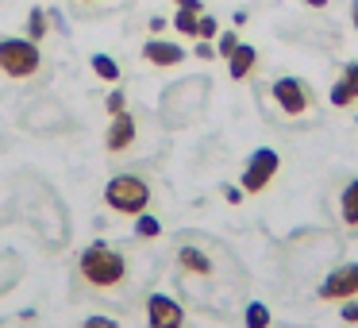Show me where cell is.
<instances>
[{"mask_svg":"<svg viewBox=\"0 0 358 328\" xmlns=\"http://www.w3.org/2000/svg\"><path fill=\"white\" fill-rule=\"evenodd\" d=\"M78 274L93 289H112L127 278V259L116 247H108V243H89L78 259Z\"/></svg>","mask_w":358,"mask_h":328,"instance_id":"1","label":"cell"},{"mask_svg":"<svg viewBox=\"0 0 358 328\" xmlns=\"http://www.w3.org/2000/svg\"><path fill=\"white\" fill-rule=\"evenodd\" d=\"M104 205L120 217H139V212L150 209V186L139 174H116L104 186Z\"/></svg>","mask_w":358,"mask_h":328,"instance_id":"2","label":"cell"},{"mask_svg":"<svg viewBox=\"0 0 358 328\" xmlns=\"http://www.w3.org/2000/svg\"><path fill=\"white\" fill-rule=\"evenodd\" d=\"M43 70V50L31 39H0V74L8 81H31Z\"/></svg>","mask_w":358,"mask_h":328,"instance_id":"3","label":"cell"},{"mask_svg":"<svg viewBox=\"0 0 358 328\" xmlns=\"http://www.w3.org/2000/svg\"><path fill=\"white\" fill-rule=\"evenodd\" d=\"M270 93H273V104H278V109L285 112L289 120H296V116H304V112H312V104H316V93H312V86H308V81H301V78H278Z\"/></svg>","mask_w":358,"mask_h":328,"instance_id":"4","label":"cell"},{"mask_svg":"<svg viewBox=\"0 0 358 328\" xmlns=\"http://www.w3.org/2000/svg\"><path fill=\"white\" fill-rule=\"evenodd\" d=\"M281 170V155L273 147H258L243 166V193H262Z\"/></svg>","mask_w":358,"mask_h":328,"instance_id":"5","label":"cell"},{"mask_svg":"<svg viewBox=\"0 0 358 328\" xmlns=\"http://www.w3.org/2000/svg\"><path fill=\"white\" fill-rule=\"evenodd\" d=\"M320 301H347V297H358V263H343L320 282Z\"/></svg>","mask_w":358,"mask_h":328,"instance_id":"6","label":"cell"},{"mask_svg":"<svg viewBox=\"0 0 358 328\" xmlns=\"http://www.w3.org/2000/svg\"><path fill=\"white\" fill-rule=\"evenodd\" d=\"M147 324L150 328H185V309L166 294L147 297Z\"/></svg>","mask_w":358,"mask_h":328,"instance_id":"7","label":"cell"},{"mask_svg":"<svg viewBox=\"0 0 358 328\" xmlns=\"http://www.w3.org/2000/svg\"><path fill=\"white\" fill-rule=\"evenodd\" d=\"M143 62H150L155 70H173V66L185 62V47L181 43H170V39H147L139 50Z\"/></svg>","mask_w":358,"mask_h":328,"instance_id":"8","label":"cell"},{"mask_svg":"<svg viewBox=\"0 0 358 328\" xmlns=\"http://www.w3.org/2000/svg\"><path fill=\"white\" fill-rule=\"evenodd\" d=\"M135 135H139V124H135L131 112H120V116H112L108 124V135H104V147H108V155H127V151L135 147Z\"/></svg>","mask_w":358,"mask_h":328,"instance_id":"9","label":"cell"},{"mask_svg":"<svg viewBox=\"0 0 358 328\" xmlns=\"http://www.w3.org/2000/svg\"><path fill=\"white\" fill-rule=\"evenodd\" d=\"M355 101H358V62H347L331 86V104L335 109H350Z\"/></svg>","mask_w":358,"mask_h":328,"instance_id":"10","label":"cell"},{"mask_svg":"<svg viewBox=\"0 0 358 328\" xmlns=\"http://www.w3.org/2000/svg\"><path fill=\"white\" fill-rule=\"evenodd\" d=\"M178 271L181 274H193V278H208V274H212V259L204 255L201 247H193V243H181V247H178Z\"/></svg>","mask_w":358,"mask_h":328,"instance_id":"11","label":"cell"},{"mask_svg":"<svg viewBox=\"0 0 358 328\" xmlns=\"http://www.w3.org/2000/svg\"><path fill=\"white\" fill-rule=\"evenodd\" d=\"M255 66H258V50L247 47V43H239L235 55L227 58V74H231V81H247L250 74H255Z\"/></svg>","mask_w":358,"mask_h":328,"instance_id":"12","label":"cell"},{"mask_svg":"<svg viewBox=\"0 0 358 328\" xmlns=\"http://www.w3.org/2000/svg\"><path fill=\"white\" fill-rule=\"evenodd\" d=\"M339 217L350 232H358V178H350L343 186V197H339Z\"/></svg>","mask_w":358,"mask_h":328,"instance_id":"13","label":"cell"},{"mask_svg":"<svg viewBox=\"0 0 358 328\" xmlns=\"http://www.w3.org/2000/svg\"><path fill=\"white\" fill-rule=\"evenodd\" d=\"M47 32H50L47 8H31V12H27V39L39 43V39H47Z\"/></svg>","mask_w":358,"mask_h":328,"instance_id":"14","label":"cell"},{"mask_svg":"<svg viewBox=\"0 0 358 328\" xmlns=\"http://www.w3.org/2000/svg\"><path fill=\"white\" fill-rule=\"evenodd\" d=\"M93 70L101 81H112V86H120V66L112 55H93Z\"/></svg>","mask_w":358,"mask_h":328,"instance_id":"15","label":"cell"},{"mask_svg":"<svg viewBox=\"0 0 358 328\" xmlns=\"http://www.w3.org/2000/svg\"><path fill=\"white\" fill-rule=\"evenodd\" d=\"M243 324L247 328H270V309H266L262 301H250L247 309H243Z\"/></svg>","mask_w":358,"mask_h":328,"instance_id":"16","label":"cell"},{"mask_svg":"<svg viewBox=\"0 0 358 328\" xmlns=\"http://www.w3.org/2000/svg\"><path fill=\"white\" fill-rule=\"evenodd\" d=\"M196 24H201V12L178 8V16H173V27H178V35H185V39H196Z\"/></svg>","mask_w":358,"mask_h":328,"instance_id":"17","label":"cell"},{"mask_svg":"<svg viewBox=\"0 0 358 328\" xmlns=\"http://www.w3.org/2000/svg\"><path fill=\"white\" fill-rule=\"evenodd\" d=\"M135 235H139V240H155V235H162V224H158L150 212H139V217H135Z\"/></svg>","mask_w":358,"mask_h":328,"instance_id":"18","label":"cell"},{"mask_svg":"<svg viewBox=\"0 0 358 328\" xmlns=\"http://www.w3.org/2000/svg\"><path fill=\"white\" fill-rule=\"evenodd\" d=\"M220 35V24L216 16H208V12H201V24H196V39H216Z\"/></svg>","mask_w":358,"mask_h":328,"instance_id":"19","label":"cell"},{"mask_svg":"<svg viewBox=\"0 0 358 328\" xmlns=\"http://www.w3.org/2000/svg\"><path fill=\"white\" fill-rule=\"evenodd\" d=\"M235 47H239V35H235V32H224V35H216V55L231 58V55H235Z\"/></svg>","mask_w":358,"mask_h":328,"instance_id":"20","label":"cell"},{"mask_svg":"<svg viewBox=\"0 0 358 328\" xmlns=\"http://www.w3.org/2000/svg\"><path fill=\"white\" fill-rule=\"evenodd\" d=\"M104 109H108V116H120V112L127 109V97H124V89H112V93L104 97Z\"/></svg>","mask_w":358,"mask_h":328,"instance_id":"21","label":"cell"},{"mask_svg":"<svg viewBox=\"0 0 358 328\" xmlns=\"http://www.w3.org/2000/svg\"><path fill=\"white\" fill-rule=\"evenodd\" d=\"M339 317L347 320V324H358V297H347V301H343Z\"/></svg>","mask_w":358,"mask_h":328,"instance_id":"22","label":"cell"},{"mask_svg":"<svg viewBox=\"0 0 358 328\" xmlns=\"http://www.w3.org/2000/svg\"><path fill=\"white\" fill-rule=\"evenodd\" d=\"M81 328H120V324L112 317H85V324H81Z\"/></svg>","mask_w":358,"mask_h":328,"instance_id":"23","label":"cell"},{"mask_svg":"<svg viewBox=\"0 0 358 328\" xmlns=\"http://www.w3.org/2000/svg\"><path fill=\"white\" fill-rule=\"evenodd\" d=\"M196 58H204V62H208V58H216V47H212L208 39H201V43H196Z\"/></svg>","mask_w":358,"mask_h":328,"instance_id":"24","label":"cell"},{"mask_svg":"<svg viewBox=\"0 0 358 328\" xmlns=\"http://www.w3.org/2000/svg\"><path fill=\"white\" fill-rule=\"evenodd\" d=\"M173 4H178V8H185V12H204L201 0H173Z\"/></svg>","mask_w":358,"mask_h":328,"instance_id":"25","label":"cell"},{"mask_svg":"<svg viewBox=\"0 0 358 328\" xmlns=\"http://www.w3.org/2000/svg\"><path fill=\"white\" fill-rule=\"evenodd\" d=\"M224 197H227V205H239V201H243V189L227 186V189H224Z\"/></svg>","mask_w":358,"mask_h":328,"instance_id":"26","label":"cell"},{"mask_svg":"<svg viewBox=\"0 0 358 328\" xmlns=\"http://www.w3.org/2000/svg\"><path fill=\"white\" fill-rule=\"evenodd\" d=\"M304 8H316V12H324V8H327V0H304Z\"/></svg>","mask_w":358,"mask_h":328,"instance_id":"27","label":"cell"},{"mask_svg":"<svg viewBox=\"0 0 358 328\" xmlns=\"http://www.w3.org/2000/svg\"><path fill=\"white\" fill-rule=\"evenodd\" d=\"M350 24H355V32H358V0L350 4Z\"/></svg>","mask_w":358,"mask_h":328,"instance_id":"28","label":"cell"},{"mask_svg":"<svg viewBox=\"0 0 358 328\" xmlns=\"http://www.w3.org/2000/svg\"><path fill=\"white\" fill-rule=\"evenodd\" d=\"M73 4H93V0H73Z\"/></svg>","mask_w":358,"mask_h":328,"instance_id":"29","label":"cell"}]
</instances>
